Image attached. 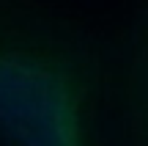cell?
Segmentation results:
<instances>
[{"instance_id": "cell-2", "label": "cell", "mask_w": 148, "mask_h": 146, "mask_svg": "<svg viewBox=\"0 0 148 146\" xmlns=\"http://www.w3.org/2000/svg\"><path fill=\"white\" fill-rule=\"evenodd\" d=\"M107 116L118 146H148V0H137L107 53Z\"/></svg>"}, {"instance_id": "cell-1", "label": "cell", "mask_w": 148, "mask_h": 146, "mask_svg": "<svg viewBox=\"0 0 148 146\" xmlns=\"http://www.w3.org/2000/svg\"><path fill=\"white\" fill-rule=\"evenodd\" d=\"M107 47L44 0H0V146H104Z\"/></svg>"}]
</instances>
